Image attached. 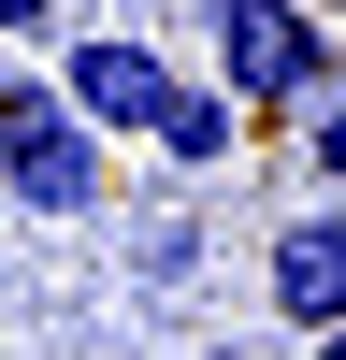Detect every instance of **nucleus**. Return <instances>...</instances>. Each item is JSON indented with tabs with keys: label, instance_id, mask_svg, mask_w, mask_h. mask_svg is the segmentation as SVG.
Here are the masks:
<instances>
[{
	"label": "nucleus",
	"instance_id": "1",
	"mask_svg": "<svg viewBox=\"0 0 346 360\" xmlns=\"http://www.w3.org/2000/svg\"><path fill=\"white\" fill-rule=\"evenodd\" d=\"M0 202H29V217H86L101 202V130L58 86H0Z\"/></svg>",
	"mask_w": 346,
	"mask_h": 360
},
{
	"label": "nucleus",
	"instance_id": "9",
	"mask_svg": "<svg viewBox=\"0 0 346 360\" xmlns=\"http://www.w3.org/2000/svg\"><path fill=\"white\" fill-rule=\"evenodd\" d=\"M202 360H260V346H202Z\"/></svg>",
	"mask_w": 346,
	"mask_h": 360
},
{
	"label": "nucleus",
	"instance_id": "10",
	"mask_svg": "<svg viewBox=\"0 0 346 360\" xmlns=\"http://www.w3.org/2000/svg\"><path fill=\"white\" fill-rule=\"evenodd\" d=\"M317 360H346V332H317Z\"/></svg>",
	"mask_w": 346,
	"mask_h": 360
},
{
	"label": "nucleus",
	"instance_id": "6",
	"mask_svg": "<svg viewBox=\"0 0 346 360\" xmlns=\"http://www.w3.org/2000/svg\"><path fill=\"white\" fill-rule=\"evenodd\" d=\"M130 259H144V288H188V274H202V217H159Z\"/></svg>",
	"mask_w": 346,
	"mask_h": 360
},
{
	"label": "nucleus",
	"instance_id": "5",
	"mask_svg": "<svg viewBox=\"0 0 346 360\" xmlns=\"http://www.w3.org/2000/svg\"><path fill=\"white\" fill-rule=\"evenodd\" d=\"M144 144H159V159H173V173H217V159H231V144H245V115H231V101H217V86H173V101H159V130H144Z\"/></svg>",
	"mask_w": 346,
	"mask_h": 360
},
{
	"label": "nucleus",
	"instance_id": "8",
	"mask_svg": "<svg viewBox=\"0 0 346 360\" xmlns=\"http://www.w3.org/2000/svg\"><path fill=\"white\" fill-rule=\"evenodd\" d=\"M58 29V0H0V44H44Z\"/></svg>",
	"mask_w": 346,
	"mask_h": 360
},
{
	"label": "nucleus",
	"instance_id": "4",
	"mask_svg": "<svg viewBox=\"0 0 346 360\" xmlns=\"http://www.w3.org/2000/svg\"><path fill=\"white\" fill-rule=\"evenodd\" d=\"M260 288H274L288 332H346V217H288L274 259H260Z\"/></svg>",
	"mask_w": 346,
	"mask_h": 360
},
{
	"label": "nucleus",
	"instance_id": "2",
	"mask_svg": "<svg viewBox=\"0 0 346 360\" xmlns=\"http://www.w3.org/2000/svg\"><path fill=\"white\" fill-rule=\"evenodd\" d=\"M217 101H332V29L303 0H217Z\"/></svg>",
	"mask_w": 346,
	"mask_h": 360
},
{
	"label": "nucleus",
	"instance_id": "7",
	"mask_svg": "<svg viewBox=\"0 0 346 360\" xmlns=\"http://www.w3.org/2000/svg\"><path fill=\"white\" fill-rule=\"evenodd\" d=\"M303 159H317V188L346 202V101H317V115H303Z\"/></svg>",
	"mask_w": 346,
	"mask_h": 360
},
{
	"label": "nucleus",
	"instance_id": "3",
	"mask_svg": "<svg viewBox=\"0 0 346 360\" xmlns=\"http://www.w3.org/2000/svg\"><path fill=\"white\" fill-rule=\"evenodd\" d=\"M58 101L86 115V130H159V101H173V58L144 44V29H72V58H58Z\"/></svg>",
	"mask_w": 346,
	"mask_h": 360
}]
</instances>
